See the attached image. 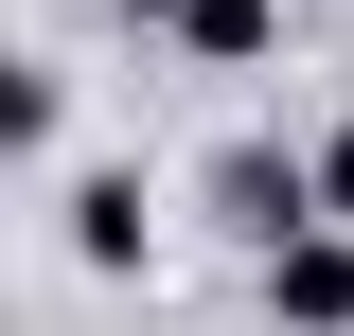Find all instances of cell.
I'll list each match as a JSON object with an SVG mask.
<instances>
[{
  "instance_id": "6da1fadb",
  "label": "cell",
  "mask_w": 354,
  "mask_h": 336,
  "mask_svg": "<svg viewBox=\"0 0 354 336\" xmlns=\"http://www.w3.org/2000/svg\"><path fill=\"white\" fill-rule=\"evenodd\" d=\"M266 319H283V336H354V230L266 248Z\"/></svg>"
},
{
  "instance_id": "7a4b0ae2",
  "label": "cell",
  "mask_w": 354,
  "mask_h": 336,
  "mask_svg": "<svg viewBox=\"0 0 354 336\" xmlns=\"http://www.w3.org/2000/svg\"><path fill=\"white\" fill-rule=\"evenodd\" d=\"M53 230H71V265H106V283H124V265H142V177H124V160L71 177V195H53Z\"/></svg>"
},
{
  "instance_id": "3957f363",
  "label": "cell",
  "mask_w": 354,
  "mask_h": 336,
  "mask_svg": "<svg viewBox=\"0 0 354 336\" xmlns=\"http://www.w3.org/2000/svg\"><path fill=\"white\" fill-rule=\"evenodd\" d=\"M177 53H195V71H266V53H283V0H195Z\"/></svg>"
},
{
  "instance_id": "277c9868",
  "label": "cell",
  "mask_w": 354,
  "mask_h": 336,
  "mask_svg": "<svg viewBox=\"0 0 354 336\" xmlns=\"http://www.w3.org/2000/svg\"><path fill=\"white\" fill-rule=\"evenodd\" d=\"M319 212L354 230V124H319Z\"/></svg>"
},
{
  "instance_id": "5b68a950",
  "label": "cell",
  "mask_w": 354,
  "mask_h": 336,
  "mask_svg": "<svg viewBox=\"0 0 354 336\" xmlns=\"http://www.w3.org/2000/svg\"><path fill=\"white\" fill-rule=\"evenodd\" d=\"M124 18H142V36H177V18H195V0H124Z\"/></svg>"
}]
</instances>
